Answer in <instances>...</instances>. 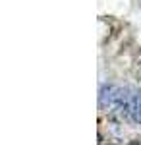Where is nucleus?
I'll return each instance as SVG.
<instances>
[{
	"instance_id": "f257e3e1",
	"label": "nucleus",
	"mask_w": 141,
	"mask_h": 145,
	"mask_svg": "<svg viewBox=\"0 0 141 145\" xmlns=\"http://www.w3.org/2000/svg\"><path fill=\"white\" fill-rule=\"evenodd\" d=\"M130 145H141V143H139V141H131Z\"/></svg>"
}]
</instances>
